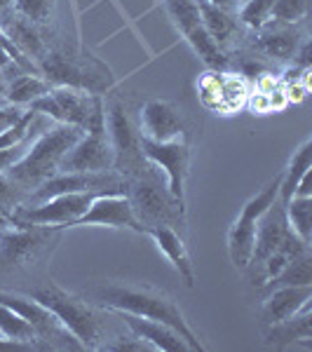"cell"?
Returning a JSON list of instances; mask_svg holds the SVG:
<instances>
[{
  "instance_id": "obj_4",
  "label": "cell",
  "mask_w": 312,
  "mask_h": 352,
  "mask_svg": "<svg viewBox=\"0 0 312 352\" xmlns=\"http://www.w3.org/2000/svg\"><path fill=\"white\" fill-rule=\"evenodd\" d=\"M129 200H132L134 214L139 219V223L146 228L151 226H172L174 221H183L186 204H181L172 192L167 190V186L160 184L155 169L146 167L141 174H136L129 179Z\"/></svg>"
},
{
  "instance_id": "obj_5",
  "label": "cell",
  "mask_w": 312,
  "mask_h": 352,
  "mask_svg": "<svg viewBox=\"0 0 312 352\" xmlns=\"http://www.w3.org/2000/svg\"><path fill=\"white\" fill-rule=\"evenodd\" d=\"M106 134H109L113 148V169L118 174H127V179L141 174L148 167V160L141 153V136L134 127L127 106L120 99H111L106 104Z\"/></svg>"
},
{
  "instance_id": "obj_14",
  "label": "cell",
  "mask_w": 312,
  "mask_h": 352,
  "mask_svg": "<svg viewBox=\"0 0 312 352\" xmlns=\"http://www.w3.org/2000/svg\"><path fill=\"white\" fill-rule=\"evenodd\" d=\"M312 300V285L300 287H275L270 289V296L263 300V310H260V320L263 324H280L289 317L298 315L305 305Z\"/></svg>"
},
{
  "instance_id": "obj_40",
  "label": "cell",
  "mask_w": 312,
  "mask_h": 352,
  "mask_svg": "<svg viewBox=\"0 0 312 352\" xmlns=\"http://www.w3.org/2000/svg\"><path fill=\"white\" fill-rule=\"evenodd\" d=\"M12 3H14V0H0V12H3V10H8V8H12Z\"/></svg>"
},
{
  "instance_id": "obj_3",
  "label": "cell",
  "mask_w": 312,
  "mask_h": 352,
  "mask_svg": "<svg viewBox=\"0 0 312 352\" xmlns=\"http://www.w3.org/2000/svg\"><path fill=\"white\" fill-rule=\"evenodd\" d=\"M31 298H36L38 303H43L45 308L52 310L56 315V320L80 340L82 350L101 348L99 343H101V338H104V324H101V320L96 317L92 305H87V300L78 298L76 294L64 292V289L52 285V282L33 289Z\"/></svg>"
},
{
  "instance_id": "obj_9",
  "label": "cell",
  "mask_w": 312,
  "mask_h": 352,
  "mask_svg": "<svg viewBox=\"0 0 312 352\" xmlns=\"http://www.w3.org/2000/svg\"><path fill=\"white\" fill-rule=\"evenodd\" d=\"M56 235V228L45 226H24L12 223L0 235V263L3 265H26L43 254L49 237Z\"/></svg>"
},
{
  "instance_id": "obj_19",
  "label": "cell",
  "mask_w": 312,
  "mask_h": 352,
  "mask_svg": "<svg viewBox=\"0 0 312 352\" xmlns=\"http://www.w3.org/2000/svg\"><path fill=\"white\" fill-rule=\"evenodd\" d=\"M312 305H305L298 315L289 317V320L280 322V324H270L268 333H265V340L275 348H287V345L293 343H305L310 345L312 340Z\"/></svg>"
},
{
  "instance_id": "obj_8",
  "label": "cell",
  "mask_w": 312,
  "mask_h": 352,
  "mask_svg": "<svg viewBox=\"0 0 312 352\" xmlns=\"http://www.w3.org/2000/svg\"><path fill=\"white\" fill-rule=\"evenodd\" d=\"M141 153L155 169H162L167 176V190L174 197L186 204V181H188V169H190V148L188 139L172 141H151L141 139Z\"/></svg>"
},
{
  "instance_id": "obj_17",
  "label": "cell",
  "mask_w": 312,
  "mask_h": 352,
  "mask_svg": "<svg viewBox=\"0 0 312 352\" xmlns=\"http://www.w3.org/2000/svg\"><path fill=\"white\" fill-rule=\"evenodd\" d=\"M144 235L153 237L157 249L167 256L169 263L174 265V270L181 275V280L186 282V287H190V289L195 287V268H192V263H190L183 237H181L172 226H151V228L144 230Z\"/></svg>"
},
{
  "instance_id": "obj_34",
  "label": "cell",
  "mask_w": 312,
  "mask_h": 352,
  "mask_svg": "<svg viewBox=\"0 0 312 352\" xmlns=\"http://www.w3.org/2000/svg\"><path fill=\"white\" fill-rule=\"evenodd\" d=\"M24 111L26 109H21V106H12V104L0 106V134H3L10 124H14L16 120H19V118L24 116Z\"/></svg>"
},
{
  "instance_id": "obj_20",
  "label": "cell",
  "mask_w": 312,
  "mask_h": 352,
  "mask_svg": "<svg viewBox=\"0 0 312 352\" xmlns=\"http://www.w3.org/2000/svg\"><path fill=\"white\" fill-rule=\"evenodd\" d=\"M52 89L41 73H16L14 78L8 80V89H5V101L12 106H21V109H28L36 99H41Z\"/></svg>"
},
{
  "instance_id": "obj_21",
  "label": "cell",
  "mask_w": 312,
  "mask_h": 352,
  "mask_svg": "<svg viewBox=\"0 0 312 352\" xmlns=\"http://www.w3.org/2000/svg\"><path fill=\"white\" fill-rule=\"evenodd\" d=\"M197 5H200L202 28L221 45V47L237 36V24H240V21H237L235 12H225V10L209 3V0H197Z\"/></svg>"
},
{
  "instance_id": "obj_13",
  "label": "cell",
  "mask_w": 312,
  "mask_h": 352,
  "mask_svg": "<svg viewBox=\"0 0 312 352\" xmlns=\"http://www.w3.org/2000/svg\"><path fill=\"white\" fill-rule=\"evenodd\" d=\"M0 31H3L5 38L36 66H38V61L47 54L49 45L45 43L43 28L36 26L33 21L24 19L21 14H16L12 8L0 12Z\"/></svg>"
},
{
  "instance_id": "obj_27",
  "label": "cell",
  "mask_w": 312,
  "mask_h": 352,
  "mask_svg": "<svg viewBox=\"0 0 312 352\" xmlns=\"http://www.w3.org/2000/svg\"><path fill=\"white\" fill-rule=\"evenodd\" d=\"M164 10L181 36H188L195 26H200V5L197 0H164Z\"/></svg>"
},
{
  "instance_id": "obj_10",
  "label": "cell",
  "mask_w": 312,
  "mask_h": 352,
  "mask_svg": "<svg viewBox=\"0 0 312 352\" xmlns=\"http://www.w3.org/2000/svg\"><path fill=\"white\" fill-rule=\"evenodd\" d=\"M113 148L106 132H85L61 160L59 172H111Z\"/></svg>"
},
{
  "instance_id": "obj_32",
  "label": "cell",
  "mask_w": 312,
  "mask_h": 352,
  "mask_svg": "<svg viewBox=\"0 0 312 352\" xmlns=\"http://www.w3.org/2000/svg\"><path fill=\"white\" fill-rule=\"evenodd\" d=\"M197 96H200L204 109L221 113V73L219 71H209L200 78V82H197Z\"/></svg>"
},
{
  "instance_id": "obj_31",
  "label": "cell",
  "mask_w": 312,
  "mask_h": 352,
  "mask_svg": "<svg viewBox=\"0 0 312 352\" xmlns=\"http://www.w3.org/2000/svg\"><path fill=\"white\" fill-rule=\"evenodd\" d=\"M308 14V0H275L270 12V21L287 26H296Z\"/></svg>"
},
{
  "instance_id": "obj_28",
  "label": "cell",
  "mask_w": 312,
  "mask_h": 352,
  "mask_svg": "<svg viewBox=\"0 0 312 352\" xmlns=\"http://www.w3.org/2000/svg\"><path fill=\"white\" fill-rule=\"evenodd\" d=\"M300 285H312V256L310 254H303V256H296L287 263V268L270 282L268 292L275 287H300Z\"/></svg>"
},
{
  "instance_id": "obj_35",
  "label": "cell",
  "mask_w": 312,
  "mask_h": 352,
  "mask_svg": "<svg viewBox=\"0 0 312 352\" xmlns=\"http://www.w3.org/2000/svg\"><path fill=\"white\" fill-rule=\"evenodd\" d=\"M252 109V113H258V116H265V113H272L270 109V96L263 94V92H256V94H249L247 104Z\"/></svg>"
},
{
  "instance_id": "obj_2",
  "label": "cell",
  "mask_w": 312,
  "mask_h": 352,
  "mask_svg": "<svg viewBox=\"0 0 312 352\" xmlns=\"http://www.w3.org/2000/svg\"><path fill=\"white\" fill-rule=\"evenodd\" d=\"M85 132L76 124L54 122L33 141V146L26 151V155L19 162H14L5 174L12 179V184L28 197L41 184L59 172L61 160L71 146L80 139Z\"/></svg>"
},
{
  "instance_id": "obj_15",
  "label": "cell",
  "mask_w": 312,
  "mask_h": 352,
  "mask_svg": "<svg viewBox=\"0 0 312 352\" xmlns=\"http://www.w3.org/2000/svg\"><path fill=\"white\" fill-rule=\"evenodd\" d=\"M122 320V324L129 329V333H134L136 338L146 340L153 350H162V352H183L190 350L188 343L181 338V333L174 331L172 327L162 324L155 320H146L139 315H129V312H118Z\"/></svg>"
},
{
  "instance_id": "obj_30",
  "label": "cell",
  "mask_w": 312,
  "mask_h": 352,
  "mask_svg": "<svg viewBox=\"0 0 312 352\" xmlns=\"http://www.w3.org/2000/svg\"><path fill=\"white\" fill-rule=\"evenodd\" d=\"M272 5H275V0H247V3L240 5L235 16L240 24L249 26L252 31H258L270 21Z\"/></svg>"
},
{
  "instance_id": "obj_23",
  "label": "cell",
  "mask_w": 312,
  "mask_h": 352,
  "mask_svg": "<svg viewBox=\"0 0 312 352\" xmlns=\"http://www.w3.org/2000/svg\"><path fill=\"white\" fill-rule=\"evenodd\" d=\"M186 43L190 45V50L202 59L204 66H209L212 71H223L225 64H228V56H225L223 47L209 36L207 31L200 26H195L192 31L186 36Z\"/></svg>"
},
{
  "instance_id": "obj_11",
  "label": "cell",
  "mask_w": 312,
  "mask_h": 352,
  "mask_svg": "<svg viewBox=\"0 0 312 352\" xmlns=\"http://www.w3.org/2000/svg\"><path fill=\"white\" fill-rule=\"evenodd\" d=\"M76 226H106V228H129L144 232V226L139 223V219L134 214L132 200H129V195H122V192L96 195L87 212L78 219Z\"/></svg>"
},
{
  "instance_id": "obj_29",
  "label": "cell",
  "mask_w": 312,
  "mask_h": 352,
  "mask_svg": "<svg viewBox=\"0 0 312 352\" xmlns=\"http://www.w3.org/2000/svg\"><path fill=\"white\" fill-rule=\"evenodd\" d=\"M12 10L24 16V19L33 21L36 26L47 28L54 21L56 0H14Z\"/></svg>"
},
{
  "instance_id": "obj_12",
  "label": "cell",
  "mask_w": 312,
  "mask_h": 352,
  "mask_svg": "<svg viewBox=\"0 0 312 352\" xmlns=\"http://www.w3.org/2000/svg\"><path fill=\"white\" fill-rule=\"evenodd\" d=\"M139 136L151 141H172L186 136L181 111L167 99H148L139 111Z\"/></svg>"
},
{
  "instance_id": "obj_16",
  "label": "cell",
  "mask_w": 312,
  "mask_h": 352,
  "mask_svg": "<svg viewBox=\"0 0 312 352\" xmlns=\"http://www.w3.org/2000/svg\"><path fill=\"white\" fill-rule=\"evenodd\" d=\"M291 230L287 223V214H285V202L277 197L275 202L265 209V214L258 219V228H256V247H254V256L252 263H258L265 256H270L272 252L280 249L282 240L287 237V232Z\"/></svg>"
},
{
  "instance_id": "obj_22",
  "label": "cell",
  "mask_w": 312,
  "mask_h": 352,
  "mask_svg": "<svg viewBox=\"0 0 312 352\" xmlns=\"http://www.w3.org/2000/svg\"><path fill=\"white\" fill-rule=\"evenodd\" d=\"M310 169H312V139H305L303 144L293 151L285 174L280 176V200L282 202H287L289 197H293L298 184L303 181V176L310 174Z\"/></svg>"
},
{
  "instance_id": "obj_33",
  "label": "cell",
  "mask_w": 312,
  "mask_h": 352,
  "mask_svg": "<svg viewBox=\"0 0 312 352\" xmlns=\"http://www.w3.org/2000/svg\"><path fill=\"white\" fill-rule=\"evenodd\" d=\"M24 202H26L24 192L16 188L8 174L0 172V212H3L8 219H12L16 209L24 207Z\"/></svg>"
},
{
  "instance_id": "obj_39",
  "label": "cell",
  "mask_w": 312,
  "mask_h": 352,
  "mask_svg": "<svg viewBox=\"0 0 312 352\" xmlns=\"http://www.w3.org/2000/svg\"><path fill=\"white\" fill-rule=\"evenodd\" d=\"M10 226H12V219H8V217H5L3 212H0V235H3V232L8 230Z\"/></svg>"
},
{
  "instance_id": "obj_7",
  "label": "cell",
  "mask_w": 312,
  "mask_h": 352,
  "mask_svg": "<svg viewBox=\"0 0 312 352\" xmlns=\"http://www.w3.org/2000/svg\"><path fill=\"white\" fill-rule=\"evenodd\" d=\"M0 303L10 305L14 312H19L28 324H31L33 331H36V338L45 340L47 348L82 350L80 340H78L59 320H56V315L52 310L45 308L43 303H38L36 298L21 296V294H16V292H0Z\"/></svg>"
},
{
  "instance_id": "obj_38",
  "label": "cell",
  "mask_w": 312,
  "mask_h": 352,
  "mask_svg": "<svg viewBox=\"0 0 312 352\" xmlns=\"http://www.w3.org/2000/svg\"><path fill=\"white\" fill-rule=\"evenodd\" d=\"M5 89H8V78H5V73L0 71V106L8 104V101H5Z\"/></svg>"
},
{
  "instance_id": "obj_6",
  "label": "cell",
  "mask_w": 312,
  "mask_h": 352,
  "mask_svg": "<svg viewBox=\"0 0 312 352\" xmlns=\"http://www.w3.org/2000/svg\"><path fill=\"white\" fill-rule=\"evenodd\" d=\"M280 197V176L270 181L263 190L256 192L254 197L242 204L237 219L232 221L228 230V254L235 268H249L254 256V247H256V228L258 219L265 214V209Z\"/></svg>"
},
{
  "instance_id": "obj_18",
  "label": "cell",
  "mask_w": 312,
  "mask_h": 352,
  "mask_svg": "<svg viewBox=\"0 0 312 352\" xmlns=\"http://www.w3.org/2000/svg\"><path fill=\"white\" fill-rule=\"evenodd\" d=\"M256 36V47L258 52H263L265 56L272 59H293L296 50L300 47L303 38H300L296 26H287V24H277V21H268L263 28H258Z\"/></svg>"
},
{
  "instance_id": "obj_36",
  "label": "cell",
  "mask_w": 312,
  "mask_h": 352,
  "mask_svg": "<svg viewBox=\"0 0 312 352\" xmlns=\"http://www.w3.org/2000/svg\"><path fill=\"white\" fill-rule=\"evenodd\" d=\"M0 350H36V345H31V343H19V340H12V338L0 336Z\"/></svg>"
},
{
  "instance_id": "obj_1",
  "label": "cell",
  "mask_w": 312,
  "mask_h": 352,
  "mask_svg": "<svg viewBox=\"0 0 312 352\" xmlns=\"http://www.w3.org/2000/svg\"><path fill=\"white\" fill-rule=\"evenodd\" d=\"M94 296L101 303V308L111 312H129L139 315L146 320H155L162 324L172 327L174 331L181 333V338L188 343L190 350L200 352L204 350L202 340L192 331L190 324L186 322L183 312L177 305V300L169 298L167 294L157 292L151 287H134V285H104L94 289Z\"/></svg>"
},
{
  "instance_id": "obj_41",
  "label": "cell",
  "mask_w": 312,
  "mask_h": 352,
  "mask_svg": "<svg viewBox=\"0 0 312 352\" xmlns=\"http://www.w3.org/2000/svg\"><path fill=\"white\" fill-rule=\"evenodd\" d=\"M240 3H247V0H240Z\"/></svg>"
},
{
  "instance_id": "obj_26",
  "label": "cell",
  "mask_w": 312,
  "mask_h": 352,
  "mask_svg": "<svg viewBox=\"0 0 312 352\" xmlns=\"http://www.w3.org/2000/svg\"><path fill=\"white\" fill-rule=\"evenodd\" d=\"M0 336L19 340V343H31V345H36V348H41L31 324H28L19 312H14L5 303H0Z\"/></svg>"
},
{
  "instance_id": "obj_24",
  "label": "cell",
  "mask_w": 312,
  "mask_h": 352,
  "mask_svg": "<svg viewBox=\"0 0 312 352\" xmlns=\"http://www.w3.org/2000/svg\"><path fill=\"white\" fill-rule=\"evenodd\" d=\"M287 223L303 242L312 240V197L293 195L285 202Z\"/></svg>"
},
{
  "instance_id": "obj_37",
  "label": "cell",
  "mask_w": 312,
  "mask_h": 352,
  "mask_svg": "<svg viewBox=\"0 0 312 352\" xmlns=\"http://www.w3.org/2000/svg\"><path fill=\"white\" fill-rule=\"evenodd\" d=\"M212 5H216V8L225 10V12H237L240 10V0H209Z\"/></svg>"
},
{
  "instance_id": "obj_25",
  "label": "cell",
  "mask_w": 312,
  "mask_h": 352,
  "mask_svg": "<svg viewBox=\"0 0 312 352\" xmlns=\"http://www.w3.org/2000/svg\"><path fill=\"white\" fill-rule=\"evenodd\" d=\"M249 99V82L240 73H221V113L240 111Z\"/></svg>"
}]
</instances>
